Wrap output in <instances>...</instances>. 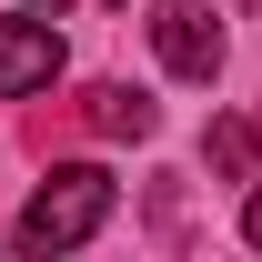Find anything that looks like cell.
I'll use <instances>...</instances> for the list:
<instances>
[{
    "label": "cell",
    "mask_w": 262,
    "mask_h": 262,
    "mask_svg": "<svg viewBox=\"0 0 262 262\" xmlns=\"http://www.w3.org/2000/svg\"><path fill=\"white\" fill-rule=\"evenodd\" d=\"M81 121H91L101 141H141V131L162 121V111H151V101H141V91H121V81H101V91L81 101Z\"/></svg>",
    "instance_id": "obj_4"
},
{
    "label": "cell",
    "mask_w": 262,
    "mask_h": 262,
    "mask_svg": "<svg viewBox=\"0 0 262 262\" xmlns=\"http://www.w3.org/2000/svg\"><path fill=\"white\" fill-rule=\"evenodd\" d=\"M151 40H162V61L182 71V81H212V71H222V20H212L202 0H171L162 20H151Z\"/></svg>",
    "instance_id": "obj_3"
},
{
    "label": "cell",
    "mask_w": 262,
    "mask_h": 262,
    "mask_svg": "<svg viewBox=\"0 0 262 262\" xmlns=\"http://www.w3.org/2000/svg\"><path fill=\"white\" fill-rule=\"evenodd\" d=\"M51 81H61V31L51 20H0V101L51 91Z\"/></svg>",
    "instance_id": "obj_2"
},
{
    "label": "cell",
    "mask_w": 262,
    "mask_h": 262,
    "mask_svg": "<svg viewBox=\"0 0 262 262\" xmlns=\"http://www.w3.org/2000/svg\"><path fill=\"white\" fill-rule=\"evenodd\" d=\"M101 222H111V171H101V162L40 171V192L20 202V242H31V252H81Z\"/></svg>",
    "instance_id": "obj_1"
},
{
    "label": "cell",
    "mask_w": 262,
    "mask_h": 262,
    "mask_svg": "<svg viewBox=\"0 0 262 262\" xmlns=\"http://www.w3.org/2000/svg\"><path fill=\"white\" fill-rule=\"evenodd\" d=\"M101 10H131V0H101Z\"/></svg>",
    "instance_id": "obj_8"
},
{
    "label": "cell",
    "mask_w": 262,
    "mask_h": 262,
    "mask_svg": "<svg viewBox=\"0 0 262 262\" xmlns=\"http://www.w3.org/2000/svg\"><path fill=\"white\" fill-rule=\"evenodd\" d=\"M242 242H252V252H262V192L242 202Z\"/></svg>",
    "instance_id": "obj_6"
},
{
    "label": "cell",
    "mask_w": 262,
    "mask_h": 262,
    "mask_svg": "<svg viewBox=\"0 0 262 262\" xmlns=\"http://www.w3.org/2000/svg\"><path fill=\"white\" fill-rule=\"evenodd\" d=\"M31 10H61V0H31Z\"/></svg>",
    "instance_id": "obj_7"
},
{
    "label": "cell",
    "mask_w": 262,
    "mask_h": 262,
    "mask_svg": "<svg viewBox=\"0 0 262 262\" xmlns=\"http://www.w3.org/2000/svg\"><path fill=\"white\" fill-rule=\"evenodd\" d=\"M262 162V121H242V111H232L222 131H212V171H252Z\"/></svg>",
    "instance_id": "obj_5"
}]
</instances>
